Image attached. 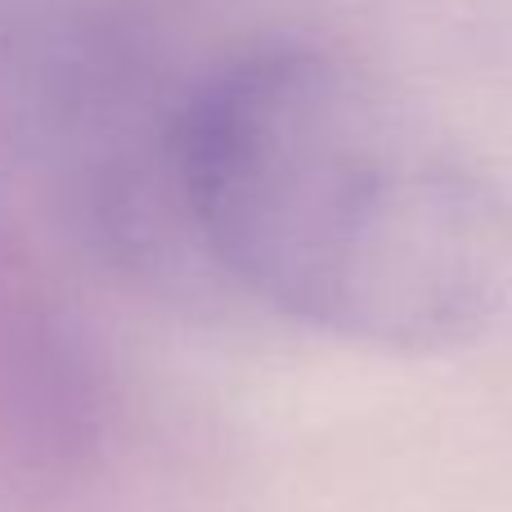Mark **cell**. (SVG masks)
Masks as SVG:
<instances>
[{
    "label": "cell",
    "instance_id": "6da1fadb",
    "mask_svg": "<svg viewBox=\"0 0 512 512\" xmlns=\"http://www.w3.org/2000/svg\"><path fill=\"white\" fill-rule=\"evenodd\" d=\"M180 180L216 261L324 333L445 346L504 288L486 189L315 45H265L216 72L180 126Z\"/></svg>",
    "mask_w": 512,
    "mask_h": 512
}]
</instances>
